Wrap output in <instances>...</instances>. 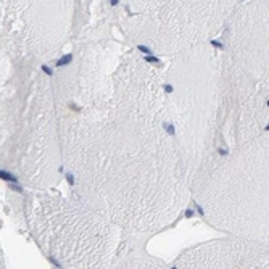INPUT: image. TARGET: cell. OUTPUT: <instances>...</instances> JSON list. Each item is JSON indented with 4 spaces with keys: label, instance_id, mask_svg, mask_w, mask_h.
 I'll return each instance as SVG.
<instances>
[{
    "label": "cell",
    "instance_id": "cell-8",
    "mask_svg": "<svg viewBox=\"0 0 269 269\" xmlns=\"http://www.w3.org/2000/svg\"><path fill=\"white\" fill-rule=\"evenodd\" d=\"M176 268H269V247L232 235L189 250Z\"/></svg>",
    "mask_w": 269,
    "mask_h": 269
},
{
    "label": "cell",
    "instance_id": "cell-3",
    "mask_svg": "<svg viewBox=\"0 0 269 269\" xmlns=\"http://www.w3.org/2000/svg\"><path fill=\"white\" fill-rule=\"evenodd\" d=\"M192 197L216 229L269 247V127L218 156Z\"/></svg>",
    "mask_w": 269,
    "mask_h": 269
},
{
    "label": "cell",
    "instance_id": "cell-2",
    "mask_svg": "<svg viewBox=\"0 0 269 269\" xmlns=\"http://www.w3.org/2000/svg\"><path fill=\"white\" fill-rule=\"evenodd\" d=\"M164 84L171 121L193 185L219 153L226 103L224 50L206 42L172 55Z\"/></svg>",
    "mask_w": 269,
    "mask_h": 269
},
{
    "label": "cell",
    "instance_id": "cell-4",
    "mask_svg": "<svg viewBox=\"0 0 269 269\" xmlns=\"http://www.w3.org/2000/svg\"><path fill=\"white\" fill-rule=\"evenodd\" d=\"M239 7L240 0H118L124 36L169 57L211 42Z\"/></svg>",
    "mask_w": 269,
    "mask_h": 269
},
{
    "label": "cell",
    "instance_id": "cell-7",
    "mask_svg": "<svg viewBox=\"0 0 269 269\" xmlns=\"http://www.w3.org/2000/svg\"><path fill=\"white\" fill-rule=\"evenodd\" d=\"M222 49L269 100V0H250L222 31Z\"/></svg>",
    "mask_w": 269,
    "mask_h": 269
},
{
    "label": "cell",
    "instance_id": "cell-1",
    "mask_svg": "<svg viewBox=\"0 0 269 269\" xmlns=\"http://www.w3.org/2000/svg\"><path fill=\"white\" fill-rule=\"evenodd\" d=\"M61 163L78 198L122 229L168 226L192 182L171 121L164 71L92 44L55 78Z\"/></svg>",
    "mask_w": 269,
    "mask_h": 269
},
{
    "label": "cell",
    "instance_id": "cell-5",
    "mask_svg": "<svg viewBox=\"0 0 269 269\" xmlns=\"http://www.w3.org/2000/svg\"><path fill=\"white\" fill-rule=\"evenodd\" d=\"M32 229L47 255L61 268H114L122 227L82 200H34Z\"/></svg>",
    "mask_w": 269,
    "mask_h": 269
},
{
    "label": "cell",
    "instance_id": "cell-6",
    "mask_svg": "<svg viewBox=\"0 0 269 269\" xmlns=\"http://www.w3.org/2000/svg\"><path fill=\"white\" fill-rule=\"evenodd\" d=\"M73 10L74 0H2V42L16 53L52 58L71 32Z\"/></svg>",
    "mask_w": 269,
    "mask_h": 269
}]
</instances>
